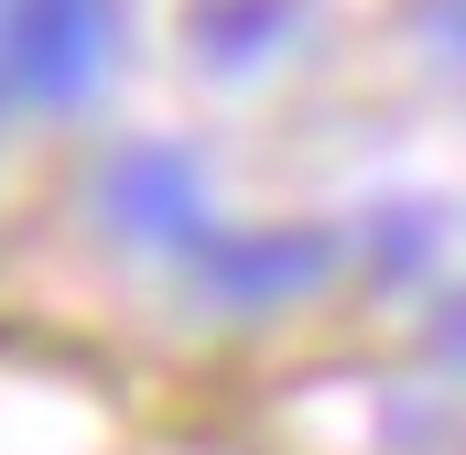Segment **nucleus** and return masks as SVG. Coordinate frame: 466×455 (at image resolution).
<instances>
[{"label": "nucleus", "instance_id": "nucleus-1", "mask_svg": "<svg viewBox=\"0 0 466 455\" xmlns=\"http://www.w3.org/2000/svg\"><path fill=\"white\" fill-rule=\"evenodd\" d=\"M109 76V0H0V87L11 98H87Z\"/></svg>", "mask_w": 466, "mask_h": 455}]
</instances>
